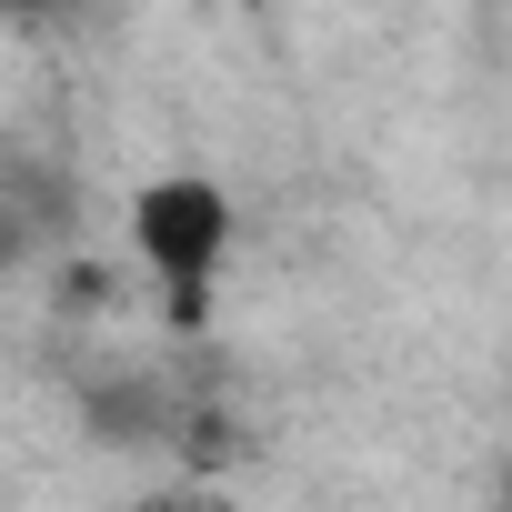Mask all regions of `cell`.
I'll return each instance as SVG.
<instances>
[{"label":"cell","mask_w":512,"mask_h":512,"mask_svg":"<svg viewBox=\"0 0 512 512\" xmlns=\"http://www.w3.org/2000/svg\"><path fill=\"white\" fill-rule=\"evenodd\" d=\"M131 251L161 282V322L201 332L211 292H221V262H231V191L211 171H151L131 191Z\"/></svg>","instance_id":"obj_1"},{"label":"cell","mask_w":512,"mask_h":512,"mask_svg":"<svg viewBox=\"0 0 512 512\" xmlns=\"http://www.w3.org/2000/svg\"><path fill=\"white\" fill-rule=\"evenodd\" d=\"M141 512H171V502H141Z\"/></svg>","instance_id":"obj_2"}]
</instances>
